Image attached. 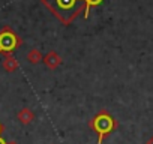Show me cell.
<instances>
[{
	"label": "cell",
	"mask_w": 153,
	"mask_h": 144,
	"mask_svg": "<svg viewBox=\"0 0 153 144\" xmlns=\"http://www.w3.org/2000/svg\"><path fill=\"white\" fill-rule=\"evenodd\" d=\"M44 3L54 12L57 18H60L66 24L71 23V20L75 18L86 5L84 0H44Z\"/></svg>",
	"instance_id": "obj_1"
},
{
	"label": "cell",
	"mask_w": 153,
	"mask_h": 144,
	"mask_svg": "<svg viewBox=\"0 0 153 144\" xmlns=\"http://www.w3.org/2000/svg\"><path fill=\"white\" fill-rule=\"evenodd\" d=\"M93 128H95V131H96L98 135H99L98 143L102 144V138H104V135H107V134H110V132L113 131V128H114V120H113V117H111L110 114L102 113V114H99L98 117H95Z\"/></svg>",
	"instance_id": "obj_2"
},
{
	"label": "cell",
	"mask_w": 153,
	"mask_h": 144,
	"mask_svg": "<svg viewBox=\"0 0 153 144\" xmlns=\"http://www.w3.org/2000/svg\"><path fill=\"white\" fill-rule=\"evenodd\" d=\"M17 45V38L11 32H5L0 35V50L2 51H11Z\"/></svg>",
	"instance_id": "obj_3"
},
{
	"label": "cell",
	"mask_w": 153,
	"mask_h": 144,
	"mask_svg": "<svg viewBox=\"0 0 153 144\" xmlns=\"http://www.w3.org/2000/svg\"><path fill=\"white\" fill-rule=\"evenodd\" d=\"M86 2V9H84V17L87 18L89 17V12H90V8L92 6H98L102 0H84Z\"/></svg>",
	"instance_id": "obj_4"
},
{
	"label": "cell",
	"mask_w": 153,
	"mask_h": 144,
	"mask_svg": "<svg viewBox=\"0 0 153 144\" xmlns=\"http://www.w3.org/2000/svg\"><path fill=\"white\" fill-rule=\"evenodd\" d=\"M0 144H6V143H5V141H3L2 138H0Z\"/></svg>",
	"instance_id": "obj_5"
},
{
	"label": "cell",
	"mask_w": 153,
	"mask_h": 144,
	"mask_svg": "<svg viewBox=\"0 0 153 144\" xmlns=\"http://www.w3.org/2000/svg\"><path fill=\"white\" fill-rule=\"evenodd\" d=\"M0 131H2V126H0Z\"/></svg>",
	"instance_id": "obj_6"
}]
</instances>
